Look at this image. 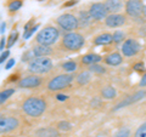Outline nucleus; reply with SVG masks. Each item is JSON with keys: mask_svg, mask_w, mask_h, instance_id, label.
<instances>
[{"mask_svg": "<svg viewBox=\"0 0 146 137\" xmlns=\"http://www.w3.org/2000/svg\"><path fill=\"white\" fill-rule=\"evenodd\" d=\"M52 61L49 57H35L33 61L28 63V68L27 70L31 74L34 75H43L48 74V73L52 69Z\"/></svg>", "mask_w": 146, "mask_h": 137, "instance_id": "obj_4", "label": "nucleus"}, {"mask_svg": "<svg viewBox=\"0 0 146 137\" xmlns=\"http://www.w3.org/2000/svg\"><path fill=\"white\" fill-rule=\"evenodd\" d=\"M60 130L57 127H51V126H45V127H39L34 131L35 137H60Z\"/></svg>", "mask_w": 146, "mask_h": 137, "instance_id": "obj_14", "label": "nucleus"}, {"mask_svg": "<svg viewBox=\"0 0 146 137\" xmlns=\"http://www.w3.org/2000/svg\"><path fill=\"white\" fill-rule=\"evenodd\" d=\"M104 62L106 63L107 66L116 67V66H119L123 62V57L119 52H112V53H108L107 56L104 58Z\"/></svg>", "mask_w": 146, "mask_h": 137, "instance_id": "obj_15", "label": "nucleus"}, {"mask_svg": "<svg viewBox=\"0 0 146 137\" xmlns=\"http://www.w3.org/2000/svg\"><path fill=\"white\" fill-rule=\"evenodd\" d=\"M127 23V16L123 13H110L105 20V24L108 28H118Z\"/></svg>", "mask_w": 146, "mask_h": 137, "instance_id": "obj_13", "label": "nucleus"}, {"mask_svg": "<svg viewBox=\"0 0 146 137\" xmlns=\"http://www.w3.org/2000/svg\"><path fill=\"white\" fill-rule=\"evenodd\" d=\"M17 39H18V33H17V30H13L12 33L10 34V36H9V39H7V49H10L11 46H13L15 45V43L17 41Z\"/></svg>", "mask_w": 146, "mask_h": 137, "instance_id": "obj_31", "label": "nucleus"}, {"mask_svg": "<svg viewBox=\"0 0 146 137\" xmlns=\"http://www.w3.org/2000/svg\"><path fill=\"white\" fill-rule=\"evenodd\" d=\"M33 27H34V20L32 18L31 21H28V23H27V24L25 26V33H26V32H28L29 29H32Z\"/></svg>", "mask_w": 146, "mask_h": 137, "instance_id": "obj_36", "label": "nucleus"}, {"mask_svg": "<svg viewBox=\"0 0 146 137\" xmlns=\"http://www.w3.org/2000/svg\"><path fill=\"white\" fill-rule=\"evenodd\" d=\"M102 61V57L100 55L96 53H86L82 57V63L85 66H93V65H98Z\"/></svg>", "mask_w": 146, "mask_h": 137, "instance_id": "obj_17", "label": "nucleus"}, {"mask_svg": "<svg viewBox=\"0 0 146 137\" xmlns=\"http://www.w3.org/2000/svg\"><path fill=\"white\" fill-rule=\"evenodd\" d=\"M58 38H60V30L54 26H46L38 32L35 36V43L44 46H51L57 43Z\"/></svg>", "mask_w": 146, "mask_h": 137, "instance_id": "obj_2", "label": "nucleus"}, {"mask_svg": "<svg viewBox=\"0 0 146 137\" xmlns=\"http://www.w3.org/2000/svg\"><path fill=\"white\" fill-rule=\"evenodd\" d=\"M56 23L61 30H65L67 33H70V32H74L76 29H78L79 20H78V17L72 15V13H63V15L57 17Z\"/></svg>", "mask_w": 146, "mask_h": 137, "instance_id": "obj_6", "label": "nucleus"}, {"mask_svg": "<svg viewBox=\"0 0 146 137\" xmlns=\"http://www.w3.org/2000/svg\"><path fill=\"white\" fill-rule=\"evenodd\" d=\"M5 29H6V24L5 22H1V30H0V33H1V35L5 33Z\"/></svg>", "mask_w": 146, "mask_h": 137, "instance_id": "obj_41", "label": "nucleus"}, {"mask_svg": "<svg viewBox=\"0 0 146 137\" xmlns=\"http://www.w3.org/2000/svg\"><path fill=\"white\" fill-rule=\"evenodd\" d=\"M133 68H134V70L139 72V70H144V69H145V66H144L143 62H138V63H135Z\"/></svg>", "mask_w": 146, "mask_h": 137, "instance_id": "obj_35", "label": "nucleus"}, {"mask_svg": "<svg viewBox=\"0 0 146 137\" xmlns=\"http://www.w3.org/2000/svg\"><path fill=\"white\" fill-rule=\"evenodd\" d=\"M76 3H77V0H70V3L65 4V6H71V5H74Z\"/></svg>", "mask_w": 146, "mask_h": 137, "instance_id": "obj_42", "label": "nucleus"}, {"mask_svg": "<svg viewBox=\"0 0 146 137\" xmlns=\"http://www.w3.org/2000/svg\"><path fill=\"white\" fill-rule=\"evenodd\" d=\"M38 1H43V0H38Z\"/></svg>", "mask_w": 146, "mask_h": 137, "instance_id": "obj_44", "label": "nucleus"}, {"mask_svg": "<svg viewBox=\"0 0 146 137\" xmlns=\"http://www.w3.org/2000/svg\"><path fill=\"white\" fill-rule=\"evenodd\" d=\"M67 98H68V97H67L66 95H61V94H57V95H56V99H57V101H60V102L66 101Z\"/></svg>", "mask_w": 146, "mask_h": 137, "instance_id": "obj_39", "label": "nucleus"}, {"mask_svg": "<svg viewBox=\"0 0 146 137\" xmlns=\"http://www.w3.org/2000/svg\"><path fill=\"white\" fill-rule=\"evenodd\" d=\"M20 126V120L15 117H9V115H1L0 118V134H10L15 131Z\"/></svg>", "mask_w": 146, "mask_h": 137, "instance_id": "obj_9", "label": "nucleus"}, {"mask_svg": "<svg viewBox=\"0 0 146 137\" xmlns=\"http://www.w3.org/2000/svg\"><path fill=\"white\" fill-rule=\"evenodd\" d=\"M15 63H16V61H15V58H11V60H9L7 61V63L5 65V69H11V68L15 66Z\"/></svg>", "mask_w": 146, "mask_h": 137, "instance_id": "obj_37", "label": "nucleus"}, {"mask_svg": "<svg viewBox=\"0 0 146 137\" xmlns=\"http://www.w3.org/2000/svg\"><path fill=\"white\" fill-rule=\"evenodd\" d=\"M78 20H79V27H88L93 22V18H91L89 11H83V10L79 11Z\"/></svg>", "mask_w": 146, "mask_h": 137, "instance_id": "obj_21", "label": "nucleus"}, {"mask_svg": "<svg viewBox=\"0 0 146 137\" xmlns=\"http://www.w3.org/2000/svg\"><path fill=\"white\" fill-rule=\"evenodd\" d=\"M117 96V90L113 86H106L101 90V97L105 99H113Z\"/></svg>", "mask_w": 146, "mask_h": 137, "instance_id": "obj_22", "label": "nucleus"}, {"mask_svg": "<svg viewBox=\"0 0 146 137\" xmlns=\"http://www.w3.org/2000/svg\"><path fill=\"white\" fill-rule=\"evenodd\" d=\"M22 4H23L22 0H11L7 4V9L10 12H16L22 7Z\"/></svg>", "mask_w": 146, "mask_h": 137, "instance_id": "obj_25", "label": "nucleus"}, {"mask_svg": "<svg viewBox=\"0 0 146 137\" xmlns=\"http://www.w3.org/2000/svg\"><path fill=\"white\" fill-rule=\"evenodd\" d=\"M35 58V56H34V53H33V51L32 50H28L27 52H25L23 55H22V62H31V61H33Z\"/></svg>", "mask_w": 146, "mask_h": 137, "instance_id": "obj_32", "label": "nucleus"}, {"mask_svg": "<svg viewBox=\"0 0 146 137\" xmlns=\"http://www.w3.org/2000/svg\"><path fill=\"white\" fill-rule=\"evenodd\" d=\"M73 80H76V76L72 74V73H65V74H58L56 76H54L51 80L48 83V90L49 91H61L65 90L70 86Z\"/></svg>", "mask_w": 146, "mask_h": 137, "instance_id": "obj_5", "label": "nucleus"}, {"mask_svg": "<svg viewBox=\"0 0 146 137\" xmlns=\"http://www.w3.org/2000/svg\"><path fill=\"white\" fill-rule=\"evenodd\" d=\"M141 50L139 41L134 38L125 39V41L122 44V53L125 57H134L136 56Z\"/></svg>", "mask_w": 146, "mask_h": 137, "instance_id": "obj_10", "label": "nucleus"}, {"mask_svg": "<svg viewBox=\"0 0 146 137\" xmlns=\"http://www.w3.org/2000/svg\"><path fill=\"white\" fill-rule=\"evenodd\" d=\"M62 69L66 70L67 73H73L77 69V63L76 61H67L65 63H62Z\"/></svg>", "mask_w": 146, "mask_h": 137, "instance_id": "obj_27", "label": "nucleus"}, {"mask_svg": "<svg viewBox=\"0 0 146 137\" xmlns=\"http://www.w3.org/2000/svg\"><path fill=\"white\" fill-rule=\"evenodd\" d=\"M9 55H10V51L9 50H6V51L1 52V56H0V63H4L6 61V58L9 57Z\"/></svg>", "mask_w": 146, "mask_h": 137, "instance_id": "obj_34", "label": "nucleus"}, {"mask_svg": "<svg viewBox=\"0 0 146 137\" xmlns=\"http://www.w3.org/2000/svg\"><path fill=\"white\" fill-rule=\"evenodd\" d=\"M139 86L140 88H146V72H145V74L141 76V79L139 81Z\"/></svg>", "mask_w": 146, "mask_h": 137, "instance_id": "obj_38", "label": "nucleus"}, {"mask_svg": "<svg viewBox=\"0 0 146 137\" xmlns=\"http://www.w3.org/2000/svg\"><path fill=\"white\" fill-rule=\"evenodd\" d=\"M35 57H48L52 53V49L50 46H44V45H36L32 49Z\"/></svg>", "mask_w": 146, "mask_h": 137, "instance_id": "obj_18", "label": "nucleus"}, {"mask_svg": "<svg viewBox=\"0 0 146 137\" xmlns=\"http://www.w3.org/2000/svg\"><path fill=\"white\" fill-rule=\"evenodd\" d=\"M84 44H85L84 36L79 33H77V32L66 33L62 36V40H61V46L71 52L79 51V50L84 46Z\"/></svg>", "mask_w": 146, "mask_h": 137, "instance_id": "obj_3", "label": "nucleus"}, {"mask_svg": "<svg viewBox=\"0 0 146 137\" xmlns=\"http://www.w3.org/2000/svg\"><path fill=\"white\" fill-rule=\"evenodd\" d=\"M111 43H113V39H112V34L110 33H102L94 39V44L98 45V46H105V45H108Z\"/></svg>", "mask_w": 146, "mask_h": 137, "instance_id": "obj_20", "label": "nucleus"}, {"mask_svg": "<svg viewBox=\"0 0 146 137\" xmlns=\"http://www.w3.org/2000/svg\"><path fill=\"white\" fill-rule=\"evenodd\" d=\"M56 127L62 132H67V131H70L72 129V124L71 123H68V121H66V120H61V121L57 123Z\"/></svg>", "mask_w": 146, "mask_h": 137, "instance_id": "obj_28", "label": "nucleus"}, {"mask_svg": "<svg viewBox=\"0 0 146 137\" xmlns=\"http://www.w3.org/2000/svg\"><path fill=\"white\" fill-rule=\"evenodd\" d=\"M105 6H106L108 11V15L110 13H119V11L123 7V3L122 0H106Z\"/></svg>", "mask_w": 146, "mask_h": 137, "instance_id": "obj_16", "label": "nucleus"}, {"mask_svg": "<svg viewBox=\"0 0 146 137\" xmlns=\"http://www.w3.org/2000/svg\"><path fill=\"white\" fill-rule=\"evenodd\" d=\"M5 44H7V41H6V39L4 38H1V44H0V49H1V52H4V49H5Z\"/></svg>", "mask_w": 146, "mask_h": 137, "instance_id": "obj_40", "label": "nucleus"}, {"mask_svg": "<svg viewBox=\"0 0 146 137\" xmlns=\"http://www.w3.org/2000/svg\"><path fill=\"white\" fill-rule=\"evenodd\" d=\"M21 108L26 115H28L31 118H38L45 113V111L48 108V104L43 97L31 96V97L26 98L23 101Z\"/></svg>", "mask_w": 146, "mask_h": 137, "instance_id": "obj_1", "label": "nucleus"}, {"mask_svg": "<svg viewBox=\"0 0 146 137\" xmlns=\"http://www.w3.org/2000/svg\"><path fill=\"white\" fill-rule=\"evenodd\" d=\"M42 84H43V78L42 76L31 74V75L21 78L17 83V86L20 89H36V88H39Z\"/></svg>", "mask_w": 146, "mask_h": 137, "instance_id": "obj_11", "label": "nucleus"}, {"mask_svg": "<svg viewBox=\"0 0 146 137\" xmlns=\"http://www.w3.org/2000/svg\"><path fill=\"white\" fill-rule=\"evenodd\" d=\"M144 4L141 0H128L124 5L125 15L131 18H139L144 15Z\"/></svg>", "mask_w": 146, "mask_h": 137, "instance_id": "obj_7", "label": "nucleus"}, {"mask_svg": "<svg viewBox=\"0 0 146 137\" xmlns=\"http://www.w3.org/2000/svg\"><path fill=\"white\" fill-rule=\"evenodd\" d=\"M15 91L16 89H5V90H3L1 91V94H0V103L4 104L9 98L11 97V96L15 94Z\"/></svg>", "mask_w": 146, "mask_h": 137, "instance_id": "obj_23", "label": "nucleus"}, {"mask_svg": "<svg viewBox=\"0 0 146 137\" xmlns=\"http://www.w3.org/2000/svg\"><path fill=\"white\" fill-rule=\"evenodd\" d=\"M134 137H146V121L143 123L134 132Z\"/></svg>", "mask_w": 146, "mask_h": 137, "instance_id": "obj_30", "label": "nucleus"}, {"mask_svg": "<svg viewBox=\"0 0 146 137\" xmlns=\"http://www.w3.org/2000/svg\"><path fill=\"white\" fill-rule=\"evenodd\" d=\"M38 28H39V24H35L32 29H29L28 32H26V33H23V39H29L31 36L34 34V32H35L36 29H38Z\"/></svg>", "mask_w": 146, "mask_h": 137, "instance_id": "obj_33", "label": "nucleus"}, {"mask_svg": "<svg viewBox=\"0 0 146 137\" xmlns=\"http://www.w3.org/2000/svg\"><path fill=\"white\" fill-rule=\"evenodd\" d=\"M112 39L115 44H119V43H124L125 41V33L123 30H115L112 34Z\"/></svg>", "mask_w": 146, "mask_h": 137, "instance_id": "obj_24", "label": "nucleus"}, {"mask_svg": "<svg viewBox=\"0 0 146 137\" xmlns=\"http://www.w3.org/2000/svg\"><path fill=\"white\" fill-rule=\"evenodd\" d=\"M144 17H145V18H146V6H145V7H144Z\"/></svg>", "mask_w": 146, "mask_h": 137, "instance_id": "obj_43", "label": "nucleus"}, {"mask_svg": "<svg viewBox=\"0 0 146 137\" xmlns=\"http://www.w3.org/2000/svg\"><path fill=\"white\" fill-rule=\"evenodd\" d=\"M89 13L91 18L94 21H102L106 20V17L108 16V11L106 6H105V3H94L91 4L89 7Z\"/></svg>", "mask_w": 146, "mask_h": 137, "instance_id": "obj_12", "label": "nucleus"}, {"mask_svg": "<svg viewBox=\"0 0 146 137\" xmlns=\"http://www.w3.org/2000/svg\"><path fill=\"white\" fill-rule=\"evenodd\" d=\"M88 70H90L91 73H95V74H105V73H106V68L102 67V66H100L98 63V65L89 66Z\"/></svg>", "mask_w": 146, "mask_h": 137, "instance_id": "obj_29", "label": "nucleus"}, {"mask_svg": "<svg viewBox=\"0 0 146 137\" xmlns=\"http://www.w3.org/2000/svg\"><path fill=\"white\" fill-rule=\"evenodd\" d=\"M130 134H131V131H130L129 127L123 126L117 132H115V134L112 135V137H130Z\"/></svg>", "mask_w": 146, "mask_h": 137, "instance_id": "obj_26", "label": "nucleus"}, {"mask_svg": "<svg viewBox=\"0 0 146 137\" xmlns=\"http://www.w3.org/2000/svg\"><path fill=\"white\" fill-rule=\"evenodd\" d=\"M145 97H146V90H139V91H136V92H134L133 95L123 98L119 103H117L116 106L113 107L112 112H117V111H119V109L124 108V107H128V106H130V104H134L136 102L141 101V99L145 98Z\"/></svg>", "mask_w": 146, "mask_h": 137, "instance_id": "obj_8", "label": "nucleus"}, {"mask_svg": "<svg viewBox=\"0 0 146 137\" xmlns=\"http://www.w3.org/2000/svg\"><path fill=\"white\" fill-rule=\"evenodd\" d=\"M91 80V72L90 70H83L77 74L76 76V83L78 86H84L86 84H89Z\"/></svg>", "mask_w": 146, "mask_h": 137, "instance_id": "obj_19", "label": "nucleus"}]
</instances>
